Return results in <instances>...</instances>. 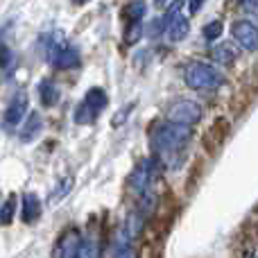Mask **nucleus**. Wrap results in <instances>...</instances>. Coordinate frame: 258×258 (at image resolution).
Returning <instances> with one entry per match:
<instances>
[{
	"instance_id": "6e6552de",
	"label": "nucleus",
	"mask_w": 258,
	"mask_h": 258,
	"mask_svg": "<svg viewBox=\"0 0 258 258\" xmlns=\"http://www.w3.org/2000/svg\"><path fill=\"white\" fill-rule=\"evenodd\" d=\"M27 116V95L25 93H16L9 102V107L5 109V116H3V127L5 129H16L25 120Z\"/></svg>"
},
{
	"instance_id": "dca6fc26",
	"label": "nucleus",
	"mask_w": 258,
	"mask_h": 258,
	"mask_svg": "<svg viewBox=\"0 0 258 258\" xmlns=\"http://www.w3.org/2000/svg\"><path fill=\"white\" fill-rule=\"evenodd\" d=\"M143 36V23H127L125 32H122V41H125V45H134L138 43V39Z\"/></svg>"
},
{
	"instance_id": "cd10ccee",
	"label": "nucleus",
	"mask_w": 258,
	"mask_h": 258,
	"mask_svg": "<svg viewBox=\"0 0 258 258\" xmlns=\"http://www.w3.org/2000/svg\"><path fill=\"white\" fill-rule=\"evenodd\" d=\"M75 5H84V3H89V0H73Z\"/></svg>"
},
{
	"instance_id": "0eeeda50",
	"label": "nucleus",
	"mask_w": 258,
	"mask_h": 258,
	"mask_svg": "<svg viewBox=\"0 0 258 258\" xmlns=\"http://www.w3.org/2000/svg\"><path fill=\"white\" fill-rule=\"evenodd\" d=\"M163 27H165L163 34L168 36L170 43H177V41H181V39H186V36H188L190 25H188V18L179 12V5H177V7H172L163 16Z\"/></svg>"
},
{
	"instance_id": "393cba45",
	"label": "nucleus",
	"mask_w": 258,
	"mask_h": 258,
	"mask_svg": "<svg viewBox=\"0 0 258 258\" xmlns=\"http://www.w3.org/2000/svg\"><path fill=\"white\" fill-rule=\"evenodd\" d=\"M116 258H136V254H134L132 249H122V251H118Z\"/></svg>"
},
{
	"instance_id": "a211bd4d",
	"label": "nucleus",
	"mask_w": 258,
	"mask_h": 258,
	"mask_svg": "<svg viewBox=\"0 0 258 258\" xmlns=\"http://www.w3.org/2000/svg\"><path fill=\"white\" fill-rule=\"evenodd\" d=\"M143 224H145V220H143V215L141 213H129V218H127V227H125V233L129 238H136L138 233L143 231Z\"/></svg>"
},
{
	"instance_id": "b1692460",
	"label": "nucleus",
	"mask_w": 258,
	"mask_h": 258,
	"mask_svg": "<svg viewBox=\"0 0 258 258\" xmlns=\"http://www.w3.org/2000/svg\"><path fill=\"white\" fill-rule=\"evenodd\" d=\"M129 111H132V104H129L125 111H118V113H116V118H113V125H120V122H125V116H127Z\"/></svg>"
},
{
	"instance_id": "f3484780",
	"label": "nucleus",
	"mask_w": 258,
	"mask_h": 258,
	"mask_svg": "<svg viewBox=\"0 0 258 258\" xmlns=\"http://www.w3.org/2000/svg\"><path fill=\"white\" fill-rule=\"evenodd\" d=\"M14 215H16V197L9 195L5 204L0 206V224H12Z\"/></svg>"
},
{
	"instance_id": "ddd939ff",
	"label": "nucleus",
	"mask_w": 258,
	"mask_h": 258,
	"mask_svg": "<svg viewBox=\"0 0 258 258\" xmlns=\"http://www.w3.org/2000/svg\"><path fill=\"white\" fill-rule=\"evenodd\" d=\"M39 98L45 107H54V104L61 100V91H59L57 82L54 80H43L39 86Z\"/></svg>"
},
{
	"instance_id": "9b49d317",
	"label": "nucleus",
	"mask_w": 258,
	"mask_h": 258,
	"mask_svg": "<svg viewBox=\"0 0 258 258\" xmlns=\"http://www.w3.org/2000/svg\"><path fill=\"white\" fill-rule=\"evenodd\" d=\"M41 129H43V120H41V116L36 111H32L30 118H25V125L21 127L18 136H21L23 143H32L41 134Z\"/></svg>"
},
{
	"instance_id": "f03ea898",
	"label": "nucleus",
	"mask_w": 258,
	"mask_h": 258,
	"mask_svg": "<svg viewBox=\"0 0 258 258\" xmlns=\"http://www.w3.org/2000/svg\"><path fill=\"white\" fill-rule=\"evenodd\" d=\"M183 82L195 91H206V89H218L224 84V75L211 63L192 61L183 68Z\"/></svg>"
},
{
	"instance_id": "7ed1b4c3",
	"label": "nucleus",
	"mask_w": 258,
	"mask_h": 258,
	"mask_svg": "<svg viewBox=\"0 0 258 258\" xmlns=\"http://www.w3.org/2000/svg\"><path fill=\"white\" fill-rule=\"evenodd\" d=\"M107 102H109L107 93H104L100 86H93V89L86 91L84 100L77 104L73 118H75L77 125H91V122H93L95 118H98L100 113L107 109Z\"/></svg>"
},
{
	"instance_id": "20e7f679",
	"label": "nucleus",
	"mask_w": 258,
	"mask_h": 258,
	"mask_svg": "<svg viewBox=\"0 0 258 258\" xmlns=\"http://www.w3.org/2000/svg\"><path fill=\"white\" fill-rule=\"evenodd\" d=\"M43 59L50 61L54 68H77L82 61L77 48L59 41V36H48V48H43Z\"/></svg>"
},
{
	"instance_id": "412c9836",
	"label": "nucleus",
	"mask_w": 258,
	"mask_h": 258,
	"mask_svg": "<svg viewBox=\"0 0 258 258\" xmlns=\"http://www.w3.org/2000/svg\"><path fill=\"white\" fill-rule=\"evenodd\" d=\"M222 21H211V23H206L204 25V39H209V41H215V39H220V34H222Z\"/></svg>"
},
{
	"instance_id": "1a4fd4ad",
	"label": "nucleus",
	"mask_w": 258,
	"mask_h": 258,
	"mask_svg": "<svg viewBox=\"0 0 258 258\" xmlns=\"http://www.w3.org/2000/svg\"><path fill=\"white\" fill-rule=\"evenodd\" d=\"M229 132H231V122H229L227 118H218V120L209 127V132H206L204 147L211 150V152H215L229 138Z\"/></svg>"
},
{
	"instance_id": "f257e3e1",
	"label": "nucleus",
	"mask_w": 258,
	"mask_h": 258,
	"mask_svg": "<svg viewBox=\"0 0 258 258\" xmlns=\"http://www.w3.org/2000/svg\"><path fill=\"white\" fill-rule=\"evenodd\" d=\"M192 138V127L174 125V122H159L152 125L150 141L152 150L156 154V161L165 168H179L181 163V154L186 150V145Z\"/></svg>"
},
{
	"instance_id": "9d476101",
	"label": "nucleus",
	"mask_w": 258,
	"mask_h": 258,
	"mask_svg": "<svg viewBox=\"0 0 258 258\" xmlns=\"http://www.w3.org/2000/svg\"><path fill=\"white\" fill-rule=\"evenodd\" d=\"M41 211H43V206H41V200L36 192H25L23 195V206H21V218L25 224H34L36 220L41 218Z\"/></svg>"
},
{
	"instance_id": "2eb2a0df",
	"label": "nucleus",
	"mask_w": 258,
	"mask_h": 258,
	"mask_svg": "<svg viewBox=\"0 0 258 258\" xmlns=\"http://www.w3.org/2000/svg\"><path fill=\"white\" fill-rule=\"evenodd\" d=\"M80 242H82V238L75 231H68L61 240V258H75L77 249H80Z\"/></svg>"
},
{
	"instance_id": "423d86ee",
	"label": "nucleus",
	"mask_w": 258,
	"mask_h": 258,
	"mask_svg": "<svg viewBox=\"0 0 258 258\" xmlns=\"http://www.w3.org/2000/svg\"><path fill=\"white\" fill-rule=\"evenodd\" d=\"M231 34L240 48L249 50V52H256L258 50V25L254 21H249V18L236 21L231 25Z\"/></svg>"
},
{
	"instance_id": "5701e85b",
	"label": "nucleus",
	"mask_w": 258,
	"mask_h": 258,
	"mask_svg": "<svg viewBox=\"0 0 258 258\" xmlns=\"http://www.w3.org/2000/svg\"><path fill=\"white\" fill-rule=\"evenodd\" d=\"M204 3H206V0H188V12L197 14L202 7H204Z\"/></svg>"
},
{
	"instance_id": "39448f33",
	"label": "nucleus",
	"mask_w": 258,
	"mask_h": 258,
	"mask_svg": "<svg viewBox=\"0 0 258 258\" xmlns=\"http://www.w3.org/2000/svg\"><path fill=\"white\" fill-rule=\"evenodd\" d=\"M165 116H168V122L192 127L202 120V107L195 100H177L165 109Z\"/></svg>"
},
{
	"instance_id": "a878e982",
	"label": "nucleus",
	"mask_w": 258,
	"mask_h": 258,
	"mask_svg": "<svg viewBox=\"0 0 258 258\" xmlns=\"http://www.w3.org/2000/svg\"><path fill=\"white\" fill-rule=\"evenodd\" d=\"M245 5H247V9H251L254 14H258V0H245Z\"/></svg>"
},
{
	"instance_id": "4be33fe9",
	"label": "nucleus",
	"mask_w": 258,
	"mask_h": 258,
	"mask_svg": "<svg viewBox=\"0 0 258 258\" xmlns=\"http://www.w3.org/2000/svg\"><path fill=\"white\" fill-rule=\"evenodd\" d=\"M9 63H12V50L0 43V68H9Z\"/></svg>"
},
{
	"instance_id": "6ab92c4d",
	"label": "nucleus",
	"mask_w": 258,
	"mask_h": 258,
	"mask_svg": "<svg viewBox=\"0 0 258 258\" xmlns=\"http://www.w3.org/2000/svg\"><path fill=\"white\" fill-rule=\"evenodd\" d=\"M75 258H100V245L95 240H82Z\"/></svg>"
},
{
	"instance_id": "bb28decb",
	"label": "nucleus",
	"mask_w": 258,
	"mask_h": 258,
	"mask_svg": "<svg viewBox=\"0 0 258 258\" xmlns=\"http://www.w3.org/2000/svg\"><path fill=\"white\" fill-rule=\"evenodd\" d=\"M170 3H172V0H154V7L156 9H165Z\"/></svg>"
},
{
	"instance_id": "aec40b11",
	"label": "nucleus",
	"mask_w": 258,
	"mask_h": 258,
	"mask_svg": "<svg viewBox=\"0 0 258 258\" xmlns=\"http://www.w3.org/2000/svg\"><path fill=\"white\" fill-rule=\"evenodd\" d=\"M71 190H73V177H63V179H59V183L54 186V190H52V202L63 200V197H66Z\"/></svg>"
},
{
	"instance_id": "4468645a",
	"label": "nucleus",
	"mask_w": 258,
	"mask_h": 258,
	"mask_svg": "<svg viewBox=\"0 0 258 258\" xmlns=\"http://www.w3.org/2000/svg\"><path fill=\"white\" fill-rule=\"evenodd\" d=\"M143 16H145V3L143 0H134L122 9V21L125 23H138L143 21Z\"/></svg>"
},
{
	"instance_id": "f8f14e48",
	"label": "nucleus",
	"mask_w": 258,
	"mask_h": 258,
	"mask_svg": "<svg viewBox=\"0 0 258 258\" xmlns=\"http://www.w3.org/2000/svg\"><path fill=\"white\" fill-rule=\"evenodd\" d=\"M211 59H213L215 63H220V66H231V63L238 59V48L231 43H220L213 48Z\"/></svg>"
}]
</instances>
